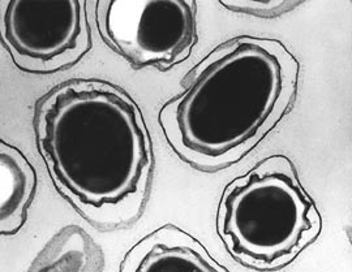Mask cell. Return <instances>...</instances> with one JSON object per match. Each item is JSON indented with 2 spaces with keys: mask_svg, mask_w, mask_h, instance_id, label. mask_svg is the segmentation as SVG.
<instances>
[{
  "mask_svg": "<svg viewBox=\"0 0 352 272\" xmlns=\"http://www.w3.org/2000/svg\"><path fill=\"white\" fill-rule=\"evenodd\" d=\"M299 63L282 42L232 38L182 81L158 113L164 138L195 170L215 172L241 161L292 107Z\"/></svg>",
  "mask_w": 352,
  "mask_h": 272,
  "instance_id": "cell-2",
  "label": "cell"
},
{
  "mask_svg": "<svg viewBox=\"0 0 352 272\" xmlns=\"http://www.w3.org/2000/svg\"><path fill=\"white\" fill-rule=\"evenodd\" d=\"M34 132L51 181L102 231L126 228L146 205L153 174L149 131L120 87L76 78L38 100Z\"/></svg>",
  "mask_w": 352,
  "mask_h": 272,
  "instance_id": "cell-1",
  "label": "cell"
},
{
  "mask_svg": "<svg viewBox=\"0 0 352 272\" xmlns=\"http://www.w3.org/2000/svg\"><path fill=\"white\" fill-rule=\"evenodd\" d=\"M37 173L25 155L0 141V234L16 235L36 194Z\"/></svg>",
  "mask_w": 352,
  "mask_h": 272,
  "instance_id": "cell-7",
  "label": "cell"
},
{
  "mask_svg": "<svg viewBox=\"0 0 352 272\" xmlns=\"http://www.w3.org/2000/svg\"><path fill=\"white\" fill-rule=\"evenodd\" d=\"M322 227L294 163L272 155L225 188L217 232L234 260L254 270H278L314 244Z\"/></svg>",
  "mask_w": 352,
  "mask_h": 272,
  "instance_id": "cell-3",
  "label": "cell"
},
{
  "mask_svg": "<svg viewBox=\"0 0 352 272\" xmlns=\"http://www.w3.org/2000/svg\"><path fill=\"white\" fill-rule=\"evenodd\" d=\"M96 21L102 41L135 68L168 71L199 41L193 0H100Z\"/></svg>",
  "mask_w": 352,
  "mask_h": 272,
  "instance_id": "cell-4",
  "label": "cell"
},
{
  "mask_svg": "<svg viewBox=\"0 0 352 272\" xmlns=\"http://www.w3.org/2000/svg\"><path fill=\"white\" fill-rule=\"evenodd\" d=\"M302 3V1L299 0H219V4L228 11L265 19H273L280 14L291 12Z\"/></svg>",
  "mask_w": 352,
  "mask_h": 272,
  "instance_id": "cell-9",
  "label": "cell"
},
{
  "mask_svg": "<svg viewBox=\"0 0 352 272\" xmlns=\"http://www.w3.org/2000/svg\"><path fill=\"white\" fill-rule=\"evenodd\" d=\"M1 43L23 72L49 74L80 62L91 47L87 3L0 1Z\"/></svg>",
  "mask_w": 352,
  "mask_h": 272,
  "instance_id": "cell-5",
  "label": "cell"
},
{
  "mask_svg": "<svg viewBox=\"0 0 352 272\" xmlns=\"http://www.w3.org/2000/svg\"><path fill=\"white\" fill-rule=\"evenodd\" d=\"M120 272H227L208 249L188 232L174 224L155 229L128 250Z\"/></svg>",
  "mask_w": 352,
  "mask_h": 272,
  "instance_id": "cell-6",
  "label": "cell"
},
{
  "mask_svg": "<svg viewBox=\"0 0 352 272\" xmlns=\"http://www.w3.org/2000/svg\"><path fill=\"white\" fill-rule=\"evenodd\" d=\"M104 267L101 247L78 225H67L38 253L29 271L98 272Z\"/></svg>",
  "mask_w": 352,
  "mask_h": 272,
  "instance_id": "cell-8",
  "label": "cell"
}]
</instances>
